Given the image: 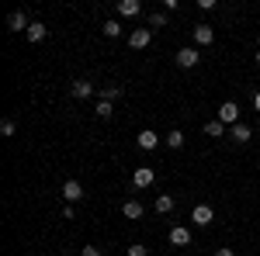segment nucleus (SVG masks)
Wrapping results in <instances>:
<instances>
[{
  "instance_id": "1",
  "label": "nucleus",
  "mask_w": 260,
  "mask_h": 256,
  "mask_svg": "<svg viewBox=\"0 0 260 256\" xmlns=\"http://www.w3.org/2000/svg\"><path fill=\"white\" fill-rule=\"evenodd\" d=\"M219 121L222 125H240V104L236 100H225L219 107Z\"/></svg>"
},
{
  "instance_id": "2",
  "label": "nucleus",
  "mask_w": 260,
  "mask_h": 256,
  "mask_svg": "<svg viewBox=\"0 0 260 256\" xmlns=\"http://www.w3.org/2000/svg\"><path fill=\"white\" fill-rule=\"evenodd\" d=\"M7 28H11V31H24V35H28L31 21H28V14H24V11H11V18H7Z\"/></svg>"
},
{
  "instance_id": "3",
  "label": "nucleus",
  "mask_w": 260,
  "mask_h": 256,
  "mask_svg": "<svg viewBox=\"0 0 260 256\" xmlns=\"http://www.w3.org/2000/svg\"><path fill=\"white\" fill-rule=\"evenodd\" d=\"M191 222H194V225H201V229H205V225H212V222H215V211H212V208H208V204H198V208H194V211H191Z\"/></svg>"
},
{
  "instance_id": "4",
  "label": "nucleus",
  "mask_w": 260,
  "mask_h": 256,
  "mask_svg": "<svg viewBox=\"0 0 260 256\" xmlns=\"http://www.w3.org/2000/svg\"><path fill=\"white\" fill-rule=\"evenodd\" d=\"M198 59H201L198 49H180V52H177V66H180V69H194Z\"/></svg>"
},
{
  "instance_id": "5",
  "label": "nucleus",
  "mask_w": 260,
  "mask_h": 256,
  "mask_svg": "<svg viewBox=\"0 0 260 256\" xmlns=\"http://www.w3.org/2000/svg\"><path fill=\"white\" fill-rule=\"evenodd\" d=\"M191 35H194L198 45H212V42H215V28H212V24H194Z\"/></svg>"
},
{
  "instance_id": "6",
  "label": "nucleus",
  "mask_w": 260,
  "mask_h": 256,
  "mask_svg": "<svg viewBox=\"0 0 260 256\" xmlns=\"http://www.w3.org/2000/svg\"><path fill=\"white\" fill-rule=\"evenodd\" d=\"M149 42H153V31H149V28H136V31L128 35V45H132V49H146Z\"/></svg>"
},
{
  "instance_id": "7",
  "label": "nucleus",
  "mask_w": 260,
  "mask_h": 256,
  "mask_svg": "<svg viewBox=\"0 0 260 256\" xmlns=\"http://www.w3.org/2000/svg\"><path fill=\"white\" fill-rule=\"evenodd\" d=\"M170 242L174 246H191V229L187 225H174L170 229Z\"/></svg>"
},
{
  "instance_id": "8",
  "label": "nucleus",
  "mask_w": 260,
  "mask_h": 256,
  "mask_svg": "<svg viewBox=\"0 0 260 256\" xmlns=\"http://www.w3.org/2000/svg\"><path fill=\"white\" fill-rule=\"evenodd\" d=\"M62 197H66L70 204H73V201H80V197H83L80 180H66V184H62Z\"/></svg>"
},
{
  "instance_id": "9",
  "label": "nucleus",
  "mask_w": 260,
  "mask_h": 256,
  "mask_svg": "<svg viewBox=\"0 0 260 256\" xmlns=\"http://www.w3.org/2000/svg\"><path fill=\"white\" fill-rule=\"evenodd\" d=\"M156 145H160V135H156L153 128H142V132H139V149L149 153V149H156Z\"/></svg>"
},
{
  "instance_id": "10",
  "label": "nucleus",
  "mask_w": 260,
  "mask_h": 256,
  "mask_svg": "<svg viewBox=\"0 0 260 256\" xmlns=\"http://www.w3.org/2000/svg\"><path fill=\"white\" fill-rule=\"evenodd\" d=\"M153 177H156V173H153L149 166H139V170L132 173V187H149V184H153Z\"/></svg>"
},
{
  "instance_id": "11",
  "label": "nucleus",
  "mask_w": 260,
  "mask_h": 256,
  "mask_svg": "<svg viewBox=\"0 0 260 256\" xmlns=\"http://www.w3.org/2000/svg\"><path fill=\"white\" fill-rule=\"evenodd\" d=\"M118 14H121V18H139V14H142V4H139V0H121V4H118Z\"/></svg>"
},
{
  "instance_id": "12",
  "label": "nucleus",
  "mask_w": 260,
  "mask_h": 256,
  "mask_svg": "<svg viewBox=\"0 0 260 256\" xmlns=\"http://www.w3.org/2000/svg\"><path fill=\"white\" fill-rule=\"evenodd\" d=\"M121 215L132 218V222H139V218H142V204L136 201V197H132V201H125V204H121Z\"/></svg>"
},
{
  "instance_id": "13",
  "label": "nucleus",
  "mask_w": 260,
  "mask_h": 256,
  "mask_svg": "<svg viewBox=\"0 0 260 256\" xmlns=\"http://www.w3.org/2000/svg\"><path fill=\"white\" fill-rule=\"evenodd\" d=\"M174 208H177V201H174L170 194H160V197H156V215H170Z\"/></svg>"
},
{
  "instance_id": "14",
  "label": "nucleus",
  "mask_w": 260,
  "mask_h": 256,
  "mask_svg": "<svg viewBox=\"0 0 260 256\" xmlns=\"http://www.w3.org/2000/svg\"><path fill=\"white\" fill-rule=\"evenodd\" d=\"M49 35V28L42 24V21H31V28H28V42H45Z\"/></svg>"
},
{
  "instance_id": "15",
  "label": "nucleus",
  "mask_w": 260,
  "mask_h": 256,
  "mask_svg": "<svg viewBox=\"0 0 260 256\" xmlns=\"http://www.w3.org/2000/svg\"><path fill=\"white\" fill-rule=\"evenodd\" d=\"M90 94H94V83H90V80H77V83H73V97H77V100L90 97Z\"/></svg>"
},
{
  "instance_id": "16",
  "label": "nucleus",
  "mask_w": 260,
  "mask_h": 256,
  "mask_svg": "<svg viewBox=\"0 0 260 256\" xmlns=\"http://www.w3.org/2000/svg\"><path fill=\"white\" fill-rule=\"evenodd\" d=\"M250 135H253V132H250V125H233V138H236V142H250Z\"/></svg>"
},
{
  "instance_id": "17",
  "label": "nucleus",
  "mask_w": 260,
  "mask_h": 256,
  "mask_svg": "<svg viewBox=\"0 0 260 256\" xmlns=\"http://www.w3.org/2000/svg\"><path fill=\"white\" fill-rule=\"evenodd\" d=\"M205 135H212V138H219V135H225V125H222L219 118H215V121H208V125H205Z\"/></svg>"
},
{
  "instance_id": "18",
  "label": "nucleus",
  "mask_w": 260,
  "mask_h": 256,
  "mask_svg": "<svg viewBox=\"0 0 260 256\" xmlns=\"http://www.w3.org/2000/svg\"><path fill=\"white\" fill-rule=\"evenodd\" d=\"M167 145H170V149H180V145H184V132H180V128L167 132Z\"/></svg>"
},
{
  "instance_id": "19",
  "label": "nucleus",
  "mask_w": 260,
  "mask_h": 256,
  "mask_svg": "<svg viewBox=\"0 0 260 256\" xmlns=\"http://www.w3.org/2000/svg\"><path fill=\"white\" fill-rule=\"evenodd\" d=\"M94 111H98V118H111V115H115V107H111V100H98V107H94Z\"/></svg>"
},
{
  "instance_id": "20",
  "label": "nucleus",
  "mask_w": 260,
  "mask_h": 256,
  "mask_svg": "<svg viewBox=\"0 0 260 256\" xmlns=\"http://www.w3.org/2000/svg\"><path fill=\"white\" fill-rule=\"evenodd\" d=\"M167 11H156V14H149V28H167Z\"/></svg>"
},
{
  "instance_id": "21",
  "label": "nucleus",
  "mask_w": 260,
  "mask_h": 256,
  "mask_svg": "<svg viewBox=\"0 0 260 256\" xmlns=\"http://www.w3.org/2000/svg\"><path fill=\"white\" fill-rule=\"evenodd\" d=\"M104 35H108V39H118V35H121V24H118L115 18H111V21H104Z\"/></svg>"
},
{
  "instance_id": "22",
  "label": "nucleus",
  "mask_w": 260,
  "mask_h": 256,
  "mask_svg": "<svg viewBox=\"0 0 260 256\" xmlns=\"http://www.w3.org/2000/svg\"><path fill=\"white\" fill-rule=\"evenodd\" d=\"M118 97H121V87H115V83L101 90V100H118Z\"/></svg>"
},
{
  "instance_id": "23",
  "label": "nucleus",
  "mask_w": 260,
  "mask_h": 256,
  "mask_svg": "<svg viewBox=\"0 0 260 256\" xmlns=\"http://www.w3.org/2000/svg\"><path fill=\"white\" fill-rule=\"evenodd\" d=\"M128 256H149V249L139 246V242H132V246H128Z\"/></svg>"
},
{
  "instance_id": "24",
  "label": "nucleus",
  "mask_w": 260,
  "mask_h": 256,
  "mask_svg": "<svg viewBox=\"0 0 260 256\" xmlns=\"http://www.w3.org/2000/svg\"><path fill=\"white\" fill-rule=\"evenodd\" d=\"M14 128H18V125H14L11 118H4V121H0V132H4V135H14Z\"/></svg>"
},
{
  "instance_id": "25",
  "label": "nucleus",
  "mask_w": 260,
  "mask_h": 256,
  "mask_svg": "<svg viewBox=\"0 0 260 256\" xmlns=\"http://www.w3.org/2000/svg\"><path fill=\"white\" fill-rule=\"evenodd\" d=\"M80 256H101V249H98V246H83Z\"/></svg>"
},
{
  "instance_id": "26",
  "label": "nucleus",
  "mask_w": 260,
  "mask_h": 256,
  "mask_svg": "<svg viewBox=\"0 0 260 256\" xmlns=\"http://www.w3.org/2000/svg\"><path fill=\"white\" fill-rule=\"evenodd\" d=\"M215 256H236L233 249H215Z\"/></svg>"
},
{
  "instance_id": "27",
  "label": "nucleus",
  "mask_w": 260,
  "mask_h": 256,
  "mask_svg": "<svg viewBox=\"0 0 260 256\" xmlns=\"http://www.w3.org/2000/svg\"><path fill=\"white\" fill-rule=\"evenodd\" d=\"M253 107H257V111H260V90H257V94H253Z\"/></svg>"
},
{
  "instance_id": "28",
  "label": "nucleus",
  "mask_w": 260,
  "mask_h": 256,
  "mask_svg": "<svg viewBox=\"0 0 260 256\" xmlns=\"http://www.w3.org/2000/svg\"><path fill=\"white\" fill-rule=\"evenodd\" d=\"M257 66H260V49H257Z\"/></svg>"
},
{
  "instance_id": "29",
  "label": "nucleus",
  "mask_w": 260,
  "mask_h": 256,
  "mask_svg": "<svg viewBox=\"0 0 260 256\" xmlns=\"http://www.w3.org/2000/svg\"><path fill=\"white\" fill-rule=\"evenodd\" d=\"M257 39H260V35H257Z\"/></svg>"
}]
</instances>
